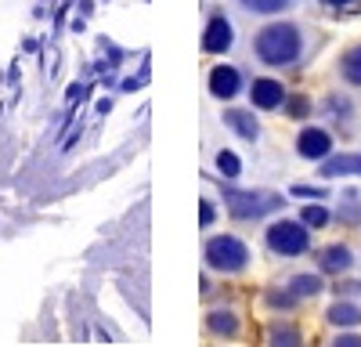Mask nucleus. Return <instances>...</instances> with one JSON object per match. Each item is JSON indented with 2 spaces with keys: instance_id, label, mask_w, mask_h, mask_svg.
Here are the masks:
<instances>
[{
  "instance_id": "nucleus-1",
  "label": "nucleus",
  "mask_w": 361,
  "mask_h": 347,
  "mask_svg": "<svg viewBox=\"0 0 361 347\" xmlns=\"http://www.w3.org/2000/svg\"><path fill=\"white\" fill-rule=\"evenodd\" d=\"M300 51H304V40H300V29L289 22H275L260 29L257 37V58L264 66H293Z\"/></svg>"
},
{
  "instance_id": "nucleus-2",
  "label": "nucleus",
  "mask_w": 361,
  "mask_h": 347,
  "mask_svg": "<svg viewBox=\"0 0 361 347\" xmlns=\"http://www.w3.org/2000/svg\"><path fill=\"white\" fill-rule=\"evenodd\" d=\"M246 260H250V250L235 236H217V239L206 243V264L217 268V272H243Z\"/></svg>"
},
{
  "instance_id": "nucleus-3",
  "label": "nucleus",
  "mask_w": 361,
  "mask_h": 347,
  "mask_svg": "<svg viewBox=\"0 0 361 347\" xmlns=\"http://www.w3.org/2000/svg\"><path fill=\"white\" fill-rule=\"evenodd\" d=\"M267 246L282 257H300L311 246V236H307V228L296 224V221H275L267 228Z\"/></svg>"
},
{
  "instance_id": "nucleus-4",
  "label": "nucleus",
  "mask_w": 361,
  "mask_h": 347,
  "mask_svg": "<svg viewBox=\"0 0 361 347\" xmlns=\"http://www.w3.org/2000/svg\"><path fill=\"white\" fill-rule=\"evenodd\" d=\"M228 210L238 217V221H250V217H264L271 210L282 207L279 195H267V192H228Z\"/></svg>"
},
{
  "instance_id": "nucleus-5",
  "label": "nucleus",
  "mask_w": 361,
  "mask_h": 347,
  "mask_svg": "<svg viewBox=\"0 0 361 347\" xmlns=\"http://www.w3.org/2000/svg\"><path fill=\"white\" fill-rule=\"evenodd\" d=\"M231 40H235V29H231V22H228L224 15H214V18H209V25H206V37H202V47H206L209 54H224V51L231 47Z\"/></svg>"
},
{
  "instance_id": "nucleus-6",
  "label": "nucleus",
  "mask_w": 361,
  "mask_h": 347,
  "mask_svg": "<svg viewBox=\"0 0 361 347\" xmlns=\"http://www.w3.org/2000/svg\"><path fill=\"white\" fill-rule=\"evenodd\" d=\"M296 149H300L304 159H325L329 152H333V138H329V130H322V127H311V130L300 134Z\"/></svg>"
},
{
  "instance_id": "nucleus-7",
  "label": "nucleus",
  "mask_w": 361,
  "mask_h": 347,
  "mask_svg": "<svg viewBox=\"0 0 361 347\" xmlns=\"http://www.w3.org/2000/svg\"><path fill=\"white\" fill-rule=\"evenodd\" d=\"M238 91H243V76H238V69L217 66L214 73H209V95L214 98H235Z\"/></svg>"
},
{
  "instance_id": "nucleus-8",
  "label": "nucleus",
  "mask_w": 361,
  "mask_h": 347,
  "mask_svg": "<svg viewBox=\"0 0 361 347\" xmlns=\"http://www.w3.org/2000/svg\"><path fill=\"white\" fill-rule=\"evenodd\" d=\"M253 105L257 109H279L286 102V87L279 80H253Z\"/></svg>"
},
{
  "instance_id": "nucleus-9",
  "label": "nucleus",
  "mask_w": 361,
  "mask_h": 347,
  "mask_svg": "<svg viewBox=\"0 0 361 347\" xmlns=\"http://www.w3.org/2000/svg\"><path fill=\"white\" fill-rule=\"evenodd\" d=\"M224 123H228L238 138H246V141H253V138L260 134V127H257V120H253V112H243V109L224 112Z\"/></svg>"
},
{
  "instance_id": "nucleus-10",
  "label": "nucleus",
  "mask_w": 361,
  "mask_h": 347,
  "mask_svg": "<svg viewBox=\"0 0 361 347\" xmlns=\"http://www.w3.org/2000/svg\"><path fill=\"white\" fill-rule=\"evenodd\" d=\"M325 178H350V174H361V156H336L322 166Z\"/></svg>"
},
{
  "instance_id": "nucleus-11",
  "label": "nucleus",
  "mask_w": 361,
  "mask_h": 347,
  "mask_svg": "<svg viewBox=\"0 0 361 347\" xmlns=\"http://www.w3.org/2000/svg\"><path fill=\"white\" fill-rule=\"evenodd\" d=\"M350 260H354V257H350L347 246H329V250L322 253V268H325V272H347Z\"/></svg>"
},
{
  "instance_id": "nucleus-12",
  "label": "nucleus",
  "mask_w": 361,
  "mask_h": 347,
  "mask_svg": "<svg viewBox=\"0 0 361 347\" xmlns=\"http://www.w3.org/2000/svg\"><path fill=\"white\" fill-rule=\"evenodd\" d=\"M329 322H333V326H357L361 311L354 304H333V308H329Z\"/></svg>"
},
{
  "instance_id": "nucleus-13",
  "label": "nucleus",
  "mask_w": 361,
  "mask_h": 347,
  "mask_svg": "<svg viewBox=\"0 0 361 347\" xmlns=\"http://www.w3.org/2000/svg\"><path fill=\"white\" fill-rule=\"evenodd\" d=\"M343 80L347 83H354V87H361V47H354V51H347L343 54Z\"/></svg>"
},
{
  "instance_id": "nucleus-14",
  "label": "nucleus",
  "mask_w": 361,
  "mask_h": 347,
  "mask_svg": "<svg viewBox=\"0 0 361 347\" xmlns=\"http://www.w3.org/2000/svg\"><path fill=\"white\" fill-rule=\"evenodd\" d=\"M246 11H257V15H275V11H282V8H289L293 0H238Z\"/></svg>"
},
{
  "instance_id": "nucleus-15",
  "label": "nucleus",
  "mask_w": 361,
  "mask_h": 347,
  "mask_svg": "<svg viewBox=\"0 0 361 347\" xmlns=\"http://www.w3.org/2000/svg\"><path fill=\"white\" fill-rule=\"evenodd\" d=\"M314 293H322L318 275H296L293 279V297H314Z\"/></svg>"
},
{
  "instance_id": "nucleus-16",
  "label": "nucleus",
  "mask_w": 361,
  "mask_h": 347,
  "mask_svg": "<svg viewBox=\"0 0 361 347\" xmlns=\"http://www.w3.org/2000/svg\"><path fill=\"white\" fill-rule=\"evenodd\" d=\"M209 329H214V333H235L238 329V322H235V318H231V311H214V315H209Z\"/></svg>"
},
{
  "instance_id": "nucleus-17",
  "label": "nucleus",
  "mask_w": 361,
  "mask_h": 347,
  "mask_svg": "<svg viewBox=\"0 0 361 347\" xmlns=\"http://www.w3.org/2000/svg\"><path fill=\"white\" fill-rule=\"evenodd\" d=\"M217 166H221L224 178H235V174L243 170V163H238V156H235V152H217Z\"/></svg>"
},
{
  "instance_id": "nucleus-18",
  "label": "nucleus",
  "mask_w": 361,
  "mask_h": 347,
  "mask_svg": "<svg viewBox=\"0 0 361 347\" xmlns=\"http://www.w3.org/2000/svg\"><path fill=\"white\" fill-rule=\"evenodd\" d=\"M325 221H329V210H325V207H307V210H304V224L322 228Z\"/></svg>"
},
{
  "instance_id": "nucleus-19",
  "label": "nucleus",
  "mask_w": 361,
  "mask_h": 347,
  "mask_svg": "<svg viewBox=\"0 0 361 347\" xmlns=\"http://www.w3.org/2000/svg\"><path fill=\"white\" fill-rule=\"evenodd\" d=\"M293 192H296V195H314V199H322V195H325V188H307V185H296Z\"/></svg>"
},
{
  "instance_id": "nucleus-20",
  "label": "nucleus",
  "mask_w": 361,
  "mask_h": 347,
  "mask_svg": "<svg viewBox=\"0 0 361 347\" xmlns=\"http://www.w3.org/2000/svg\"><path fill=\"white\" fill-rule=\"evenodd\" d=\"M289 116H307V102H304V98H296V102H293V112H289Z\"/></svg>"
},
{
  "instance_id": "nucleus-21",
  "label": "nucleus",
  "mask_w": 361,
  "mask_h": 347,
  "mask_svg": "<svg viewBox=\"0 0 361 347\" xmlns=\"http://www.w3.org/2000/svg\"><path fill=\"white\" fill-rule=\"evenodd\" d=\"M214 221V207H209V202H202V224H209Z\"/></svg>"
},
{
  "instance_id": "nucleus-22",
  "label": "nucleus",
  "mask_w": 361,
  "mask_h": 347,
  "mask_svg": "<svg viewBox=\"0 0 361 347\" xmlns=\"http://www.w3.org/2000/svg\"><path fill=\"white\" fill-rule=\"evenodd\" d=\"M336 343H343V347H357V343H361V340H357V336H340V340H336Z\"/></svg>"
}]
</instances>
